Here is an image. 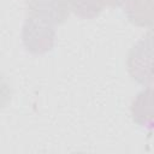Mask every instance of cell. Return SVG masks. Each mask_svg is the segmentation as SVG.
<instances>
[{"label": "cell", "instance_id": "6da1fadb", "mask_svg": "<svg viewBox=\"0 0 154 154\" xmlns=\"http://www.w3.org/2000/svg\"><path fill=\"white\" fill-rule=\"evenodd\" d=\"M22 38L26 51L32 54H43L54 46V25L34 16H28L23 25Z\"/></svg>", "mask_w": 154, "mask_h": 154}, {"label": "cell", "instance_id": "7a4b0ae2", "mask_svg": "<svg viewBox=\"0 0 154 154\" xmlns=\"http://www.w3.org/2000/svg\"><path fill=\"white\" fill-rule=\"evenodd\" d=\"M152 32L141 38L129 52L126 65L130 76L140 84L152 87Z\"/></svg>", "mask_w": 154, "mask_h": 154}, {"label": "cell", "instance_id": "3957f363", "mask_svg": "<svg viewBox=\"0 0 154 154\" xmlns=\"http://www.w3.org/2000/svg\"><path fill=\"white\" fill-rule=\"evenodd\" d=\"M29 16L40 18L52 25L64 23L71 12L70 0H29Z\"/></svg>", "mask_w": 154, "mask_h": 154}, {"label": "cell", "instance_id": "277c9868", "mask_svg": "<svg viewBox=\"0 0 154 154\" xmlns=\"http://www.w3.org/2000/svg\"><path fill=\"white\" fill-rule=\"evenodd\" d=\"M131 23L138 26L153 24V0H123L120 5Z\"/></svg>", "mask_w": 154, "mask_h": 154}, {"label": "cell", "instance_id": "5b68a950", "mask_svg": "<svg viewBox=\"0 0 154 154\" xmlns=\"http://www.w3.org/2000/svg\"><path fill=\"white\" fill-rule=\"evenodd\" d=\"M153 90L148 87L138 93L131 103V114L134 122L143 128L152 129L153 125Z\"/></svg>", "mask_w": 154, "mask_h": 154}, {"label": "cell", "instance_id": "8992f818", "mask_svg": "<svg viewBox=\"0 0 154 154\" xmlns=\"http://www.w3.org/2000/svg\"><path fill=\"white\" fill-rule=\"evenodd\" d=\"M70 1H71V11H73L76 16L84 19L95 18L107 6L106 0H70Z\"/></svg>", "mask_w": 154, "mask_h": 154}, {"label": "cell", "instance_id": "52a82bcc", "mask_svg": "<svg viewBox=\"0 0 154 154\" xmlns=\"http://www.w3.org/2000/svg\"><path fill=\"white\" fill-rule=\"evenodd\" d=\"M12 97V90L7 81L4 78L2 75H0V108L5 107Z\"/></svg>", "mask_w": 154, "mask_h": 154}, {"label": "cell", "instance_id": "ba28073f", "mask_svg": "<svg viewBox=\"0 0 154 154\" xmlns=\"http://www.w3.org/2000/svg\"><path fill=\"white\" fill-rule=\"evenodd\" d=\"M122 1H123V0H106L107 6H112V7H114V6H119Z\"/></svg>", "mask_w": 154, "mask_h": 154}, {"label": "cell", "instance_id": "9c48e42d", "mask_svg": "<svg viewBox=\"0 0 154 154\" xmlns=\"http://www.w3.org/2000/svg\"><path fill=\"white\" fill-rule=\"evenodd\" d=\"M26 1H29V0H25V2H26Z\"/></svg>", "mask_w": 154, "mask_h": 154}]
</instances>
